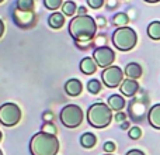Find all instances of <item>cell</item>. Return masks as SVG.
I'll return each instance as SVG.
<instances>
[{
	"label": "cell",
	"mask_w": 160,
	"mask_h": 155,
	"mask_svg": "<svg viewBox=\"0 0 160 155\" xmlns=\"http://www.w3.org/2000/svg\"><path fill=\"white\" fill-rule=\"evenodd\" d=\"M97 31V23L91 16H76L69 23V34L76 41V44L90 42Z\"/></svg>",
	"instance_id": "6da1fadb"
},
{
	"label": "cell",
	"mask_w": 160,
	"mask_h": 155,
	"mask_svg": "<svg viewBox=\"0 0 160 155\" xmlns=\"http://www.w3.org/2000/svg\"><path fill=\"white\" fill-rule=\"evenodd\" d=\"M30 151L31 155H56L59 151V141L53 134L39 131L31 138Z\"/></svg>",
	"instance_id": "7a4b0ae2"
},
{
	"label": "cell",
	"mask_w": 160,
	"mask_h": 155,
	"mask_svg": "<svg viewBox=\"0 0 160 155\" xmlns=\"http://www.w3.org/2000/svg\"><path fill=\"white\" fill-rule=\"evenodd\" d=\"M87 121L94 128H105L112 121V110L105 103H94L87 110Z\"/></svg>",
	"instance_id": "3957f363"
},
{
	"label": "cell",
	"mask_w": 160,
	"mask_h": 155,
	"mask_svg": "<svg viewBox=\"0 0 160 155\" xmlns=\"http://www.w3.org/2000/svg\"><path fill=\"white\" fill-rule=\"evenodd\" d=\"M111 41H112L114 47L117 50L127 52V51H131L135 48L136 42H138V34L133 28L128 27V25L127 27H119L112 33Z\"/></svg>",
	"instance_id": "277c9868"
},
{
	"label": "cell",
	"mask_w": 160,
	"mask_h": 155,
	"mask_svg": "<svg viewBox=\"0 0 160 155\" xmlns=\"http://www.w3.org/2000/svg\"><path fill=\"white\" fill-rule=\"evenodd\" d=\"M61 121L65 127L68 128H76L83 123L84 113L78 104H68L62 109L61 111Z\"/></svg>",
	"instance_id": "5b68a950"
},
{
	"label": "cell",
	"mask_w": 160,
	"mask_h": 155,
	"mask_svg": "<svg viewBox=\"0 0 160 155\" xmlns=\"http://www.w3.org/2000/svg\"><path fill=\"white\" fill-rule=\"evenodd\" d=\"M21 120V109L16 103H4L0 106V123L6 127H13Z\"/></svg>",
	"instance_id": "8992f818"
},
{
	"label": "cell",
	"mask_w": 160,
	"mask_h": 155,
	"mask_svg": "<svg viewBox=\"0 0 160 155\" xmlns=\"http://www.w3.org/2000/svg\"><path fill=\"white\" fill-rule=\"evenodd\" d=\"M124 76L125 72L117 65H111V67L105 68L101 73V80L107 88L112 89V88H119L121 83L124 82Z\"/></svg>",
	"instance_id": "52a82bcc"
},
{
	"label": "cell",
	"mask_w": 160,
	"mask_h": 155,
	"mask_svg": "<svg viewBox=\"0 0 160 155\" xmlns=\"http://www.w3.org/2000/svg\"><path fill=\"white\" fill-rule=\"evenodd\" d=\"M93 59L96 61L97 67L104 68L105 69V68L111 67V65L114 64V61H115V52H114L110 47L102 45V47H98L94 50Z\"/></svg>",
	"instance_id": "ba28073f"
},
{
	"label": "cell",
	"mask_w": 160,
	"mask_h": 155,
	"mask_svg": "<svg viewBox=\"0 0 160 155\" xmlns=\"http://www.w3.org/2000/svg\"><path fill=\"white\" fill-rule=\"evenodd\" d=\"M13 20L16 23V25H18L20 28H27L32 27L35 24V14L34 11H22V10H18L17 7L13 8Z\"/></svg>",
	"instance_id": "9c48e42d"
},
{
	"label": "cell",
	"mask_w": 160,
	"mask_h": 155,
	"mask_svg": "<svg viewBox=\"0 0 160 155\" xmlns=\"http://www.w3.org/2000/svg\"><path fill=\"white\" fill-rule=\"evenodd\" d=\"M119 90H121L122 96L132 97V96H135V94L138 93L139 83L136 82L135 79H129V78H127V79H125L124 82L121 83V86H119Z\"/></svg>",
	"instance_id": "30bf717a"
},
{
	"label": "cell",
	"mask_w": 160,
	"mask_h": 155,
	"mask_svg": "<svg viewBox=\"0 0 160 155\" xmlns=\"http://www.w3.org/2000/svg\"><path fill=\"white\" fill-rule=\"evenodd\" d=\"M148 121L156 130H160V103H156L149 109L148 113Z\"/></svg>",
	"instance_id": "8fae6325"
},
{
	"label": "cell",
	"mask_w": 160,
	"mask_h": 155,
	"mask_svg": "<svg viewBox=\"0 0 160 155\" xmlns=\"http://www.w3.org/2000/svg\"><path fill=\"white\" fill-rule=\"evenodd\" d=\"M83 90V85L79 79H69L66 83H65V92L66 94L69 96L75 97V96H79Z\"/></svg>",
	"instance_id": "7c38bea8"
},
{
	"label": "cell",
	"mask_w": 160,
	"mask_h": 155,
	"mask_svg": "<svg viewBox=\"0 0 160 155\" xmlns=\"http://www.w3.org/2000/svg\"><path fill=\"white\" fill-rule=\"evenodd\" d=\"M108 106L112 111H122V109L125 107V97H122V94H111L107 100Z\"/></svg>",
	"instance_id": "4fadbf2b"
},
{
	"label": "cell",
	"mask_w": 160,
	"mask_h": 155,
	"mask_svg": "<svg viewBox=\"0 0 160 155\" xmlns=\"http://www.w3.org/2000/svg\"><path fill=\"white\" fill-rule=\"evenodd\" d=\"M80 71H82V73H84V75H93L97 71L96 61H94L93 58H90V56L83 58L82 61H80Z\"/></svg>",
	"instance_id": "5bb4252c"
},
{
	"label": "cell",
	"mask_w": 160,
	"mask_h": 155,
	"mask_svg": "<svg viewBox=\"0 0 160 155\" xmlns=\"http://www.w3.org/2000/svg\"><path fill=\"white\" fill-rule=\"evenodd\" d=\"M125 76L129 78V79H139V78L142 76V67L138 64V62H131V64L127 65V68H125Z\"/></svg>",
	"instance_id": "9a60e30c"
},
{
	"label": "cell",
	"mask_w": 160,
	"mask_h": 155,
	"mask_svg": "<svg viewBox=\"0 0 160 155\" xmlns=\"http://www.w3.org/2000/svg\"><path fill=\"white\" fill-rule=\"evenodd\" d=\"M48 24H49V27L53 28V30L62 28L63 27V24H65V14L53 11V13L48 17Z\"/></svg>",
	"instance_id": "2e32d148"
},
{
	"label": "cell",
	"mask_w": 160,
	"mask_h": 155,
	"mask_svg": "<svg viewBox=\"0 0 160 155\" xmlns=\"http://www.w3.org/2000/svg\"><path fill=\"white\" fill-rule=\"evenodd\" d=\"M80 144H82L83 148L90 150V148H93L94 145L97 144V137L94 136L93 133H84L80 137Z\"/></svg>",
	"instance_id": "e0dca14e"
},
{
	"label": "cell",
	"mask_w": 160,
	"mask_h": 155,
	"mask_svg": "<svg viewBox=\"0 0 160 155\" xmlns=\"http://www.w3.org/2000/svg\"><path fill=\"white\" fill-rule=\"evenodd\" d=\"M148 35H149V38L159 41L160 40V21H152L148 25Z\"/></svg>",
	"instance_id": "ac0fdd59"
},
{
	"label": "cell",
	"mask_w": 160,
	"mask_h": 155,
	"mask_svg": "<svg viewBox=\"0 0 160 155\" xmlns=\"http://www.w3.org/2000/svg\"><path fill=\"white\" fill-rule=\"evenodd\" d=\"M129 17H128L127 13H117L115 16L112 17V24L117 25V28L119 27H127V24L129 23Z\"/></svg>",
	"instance_id": "d6986e66"
},
{
	"label": "cell",
	"mask_w": 160,
	"mask_h": 155,
	"mask_svg": "<svg viewBox=\"0 0 160 155\" xmlns=\"http://www.w3.org/2000/svg\"><path fill=\"white\" fill-rule=\"evenodd\" d=\"M78 8L79 7L76 6V3L75 2H70V0L65 2L63 6H62V11H63V14H65V16H68V17L73 16V14L78 11Z\"/></svg>",
	"instance_id": "ffe728a7"
},
{
	"label": "cell",
	"mask_w": 160,
	"mask_h": 155,
	"mask_svg": "<svg viewBox=\"0 0 160 155\" xmlns=\"http://www.w3.org/2000/svg\"><path fill=\"white\" fill-rule=\"evenodd\" d=\"M16 7L22 11H34V0H17Z\"/></svg>",
	"instance_id": "44dd1931"
},
{
	"label": "cell",
	"mask_w": 160,
	"mask_h": 155,
	"mask_svg": "<svg viewBox=\"0 0 160 155\" xmlns=\"http://www.w3.org/2000/svg\"><path fill=\"white\" fill-rule=\"evenodd\" d=\"M87 90L90 92L91 94H97L101 90V82L98 79H91L87 82Z\"/></svg>",
	"instance_id": "7402d4cb"
},
{
	"label": "cell",
	"mask_w": 160,
	"mask_h": 155,
	"mask_svg": "<svg viewBox=\"0 0 160 155\" xmlns=\"http://www.w3.org/2000/svg\"><path fill=\"white\" fill-rule=\"evenodd\" d=\"M44 6L48 8V10H58V8H62L63 6V0H44Z\"/></svg>",
	"instance_id": "603a6c76"
},
{
	"label": "cell",
	"mask_w": 160,
	"mask_h": 155,
	"mask_svg": "<svg viewBox=\"0 0 160 155\" xmlns=\"http://www.w3.org/2000/svg\"><path fill=\"white\" fill-rule=\"evenodd\" d=\"M128 136H129L131 140H139L142 136V130L139 127H131L129 131H128Z\"/></svg>",
	"instance_id": "cb8c5ba5"
},
{
	"label": "cell",
	"mask_w": 160,
	"mask_h": 155,
	"mask_svg": "<svg viewBox=\"0 0 160 155\" xmlns=\"http://www.w3.org/2000/svg\"><path fill=\"white\" fill-rule=\"evenodd\" d=\"M42 131H44V133L53 134V136H55V134H56V127H55V124H52V123H45V124L42 126Z\"/></svg>",
	"instance_id": "d4e9b609"
},
{
	"label": "cell",
	"mask_w": 160,
	"mask_h": 155,
	"mask_svg": "<svg viewBox=\"0 0 160 155\" xmlns=\"http://www.w3.org/2000/svg\"><path fill=\"white\" fill-rule=\"evenodd\" d=\"M105 0H87V4L90 8H94V10H97V8H101L102 4H104Z\"/></svg>",
	"instance_id": "484cf974"
},
{
	"label": "cell",
	"mask_w": 160,
	"mask_h": 155,
	"mask_svg": "<svg viewBox=\"0 0 160 155\" xmlns=\"http://www.w3.org/2000/svg\"><path fill=\"white\" fill-rule=\"evenodd\" d=\"M102 148H104V151H105L107 154H112L114 151H115V144H114L112 141H107V142L104 144V147H102Z\"/></svg>",
	"instance_id": "4316f807"
},
{
	"label": "cell",
	"mask_w": 160,
	"mask_h": 155,
	"mask_svg": "<svg viewBox=\"0 0 160 155\" xmlns=\"http://www.w3.org/2000/svg\"><path fill=\"white\" fill-rule=\"evenodd\" d=\"M115 120L118 123H124V121H127V114L124 113V111H118V113L115 114Z\"/></svg>",
	"instance_id": "83f0119b"
},
{
	"label": "cell",
	"mask_w": 160,
	"mask_h": 155,
	"mask_svg": "<svg viewBox=\"0 0 160 155\" xmlns=\"http://www.w3.org/2000/svg\"><path fill=\"white\" fill-rule=\"evenodd\" d=\"M107 7L108 10H114L118 7V0H107Z\"/></svg>",
	"instance_id": "f1b7e54d"
},
{
	"label": "cell",
	"mask_w": 160,
	"mask_h": 155,
	"mask_svg": "<svg viewBox=\"0 0 160 155\" xmlns=\"http://www.w3.org/2000/svg\"><path fill=\"white\" fill-rule=\"evenodd\" d=\"M125 155H146V154L141 150H129Z\"/></svg>",
	"instance_id": "f546056e"
},
{
	"label": "cell",
	"mask_w": 160,
	"mask_h": 155,
	"mask_svg": "<svg viewBox=\"0 0 160 155\" xmlns=\"http://www.w3.org/2000/svg\"><path fill=\"white\" fill-rule=\"evenodd\" d=\"M78 16H86L87 14V7H84V6H80V7L78 8Z\"/></svg>",
	"instance_id": "4dcf8cb0"
},
{
	"label": "cell",
	"mask_w": 160,
	"mask_h": 155,
	"mask_svg": "<svg viewBox=\"0 0 160 155\" xmlns=\"http://www.w3.org/2000/svg\"><path fill=\"white\" fill-rule=\"evenodd\" d=\"M3 33H4V23H3V20L0 19V38H2Z\"/></svg>",
	"instance_id": "1f68e13d"
},
{
	"label": "cell",
	"mask_w": 160,
	"mask_h": 155,
	"mask_svg": "<svg viewBox=\"0 0 160 155\" xmlns=\"http://www.w3.org/2000/svg\"><path fill=\"white\" fill-rule=\"evenodd\" d=\"M44 117H45V121H47V123H51V119H52V114H51V113H45V114H44Z\"/></svg>",
	"instance_id": "d6a6232c"
},
{
	"label": "cell",
	"mask_w": 160,
	"mask_h": 155,
	"mask_svg": "<svg viewBox=\"0 0 160 155\" xmlns=\"http://www.w3.org/2000/svg\"><path fill=\"white\" fill-rule=\"evenodd\" d=\"M128 127H129V123H128V121H124V123L121 124V128H124V130H127Z\"/></svg>",
	"instance_id": "836d02e7"
},
{
	"label": "cell",
	"mask_w": 160,
	"mask_h": 155,
	"mask_svg": "<svg viewBox=\"0 0 160 155\" xmlns=\"http://www.w3.org/2000/svg\"><path fill=\"white\" fill-rule=\"evenodd\" d=\"M98 23H100V25H104V24H105L104 17H98Z\"/></svg>",
	"instance_id": "e575fe53"
},
{
	"label": "cell",
	"mask_w": 160,
	"mask_h": 155,
	"mask_svg": "<svg viewBox=\"0 0 160 155\" xmlns=\"http://www.w3.org/2000/svg\"><path fill=\"white\" fill-rule=\"evenodd\" d=\"M146 3H159L160 0H145Z\"/></svg>",
	"instance_id": "d590c367"
},
{
	"label": "cell",
	"mask_w": 160,
	"mask_h": 155,
	"mask_svg": "<svg viewBox=\"0 0 160 155\" xmlns=\"http://www.w3.org/2000/svg\"><path fill=\"white\" fill-rule=\"evenodd\" d=\"M2 138H3V134H2V131H0V141H2Z\"/></svg>",
	"instance_id": "8d00e7d4"
},
{
	"label": "cell",
	"mask_w": 160,
	"mask_h": 155,
	"mask_svg": "<svg viewBox=\"0 0 160 155\" xmlns=\"http://www.w3.org/2000/svg\"><path fill=\"white\" fill-rule=\"evenodd\" d=\"M0 155H3V152H2V150H0Z\"/></svg>",
	"instance_id": "74e56055"
},
{
	"label": "cell",
	"mask_w": 160,
	"mask_h": 155,
	"mask_svg": "<svg viewBox=\"0 0 160 155\" xmlns=\"http://www.w3.org/2000/svg\"><path fill=\"white\" fill-rule=\"evenodd\" d=\"M104 155H112V154H104Z\"/></svg>",
	"instance_id": "f35d334b"
},
{
	"label": "cell",
	"mask_w": 160,
	"mask_h": 155,
	"mask_svg": "<svg viewBox=\"0 0 160 155\" xmlns=\"http://www.w3.org/2000/svg\"><path fill=\"white\" fill-rule=\"evenodd\" d=\"M3 2H4V0H0V3H3Z\"/></svg>",
	"instance_id": "ab89813d"
}]
</instances>
